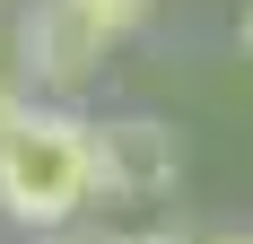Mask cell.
Returning <instances> with one entry per match:
<instances>
[{
	"mask_svg": "<svg viewBox=\"0 0 253 244\" xmlns=\"http://www.w3.org/2000/svg\"><path fill=\"white\" fill-rule=\"evenodd\" d=\"M35 114V96H26V79H0V148L18 140V122Z\"/></svg>",
	"mask_w": 253,
	"mask_h": 244,
	"instance_id": "5",
	"label": "cell"
},
{
	"mask_svg": "<svg viewBox=\"0 0 253 244\" xmlns=\"http://www.w3.org/2000/svg\"><path fill=\"white\" fill-rule=\"evenodd\" d=\"M131 244H218V236H131Z\"/></svg>",
	"mask_w": 253,
	"mask_h": 244,
	"instance_id": "6",
	"label": "cell"
},
{
	"mask_svg": "<svg viewBox=\"0 0 253 244\" xmlns=\"http://www.w3.org/2000/svg\"><path fill=\"white\" fill-rule=\"evenodd\" d=\"M79 9H87V18H96L105 35H131V26L149 18V0H79Z\"/></svg>",
	"mask_w": 253,
	"mask_h": 244,
	"instance_id": "4",
	"label": "cell"
},
{
	"mask_svg": "<svg viewBox=\"0 0 253 244\" xmlns=\"http://www.w3.org/2000/svg\"><path fill=\"white\" fill-rule=\"evenodd\" d=\"M105 35L79 0H35L18 18V70L35 79V87H52V96H70V87H87L96 79V61H105Z\"/></svg>",
	"mask_w": 253,
	"mask_h": 244,
	"instance_id": "3",
	"label": "cell"
},
{
	"mask_svg": "<svg viewBox=\"0 0 253 244\" xmlns=\"http://www.w3.org/2000/svg\"><path fill=\"white\" fill-rule=\"evenodd\" d=\"M245 52H253V9H245Z\"/></svg>",
	"mask_w": 253,
	"mask_h": 244,
	"instance_id": "8",
	"label": "cell"
},
{
	"mask_svg": "<svg viewBox=\"0 0 253 244\" xmlns=\"http://www.w3.org/2000/svg\"><path fill=\"white\" fill-rule=\"evenodd\" d=\"M87 131L96 122L70 114V105H35L18 122V140L0 148V209L35 236H61V227L96 201V166H87Z\"/></svg>",
	"mask_w": 253,
	"mask_h": 244,
	"instance_id": "1",
	"label": "cell"
},
{
	"mask_svg": "<svg viewBox=\"0 0 253 244\" xmlns=\"http://www.w3.org/2000/svg\"><path fill=\"white\" fill-rule=\"evenodd\" d=\"M44 244H96V236H44Z\"/></svg>",
	"mask_w": 253,
	"mask_h": 244,
	"instance_id": "7",
	"label": "cell"
},
{
	"mask_svg": "<svg viewBox=\"0 0 253 244\" xmlns=\"http://www.w3.org/2000/svg\"><path fill=\"white\" fill-rule=\"evenodd\" d=\"M87 166H96V201L114 209V201H157V192H175L183 148H175L166 122L123 114V122H96V131H87Z\"/></svg>",
	"mask_w": 253,
	"mask_h": 244,
	"instance_id": "2",
	"label": "cell"
}]
</instances>
